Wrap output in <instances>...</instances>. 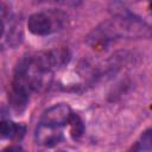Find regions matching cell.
<instances>
[{
  "mask_svg": "<svg viewBox=\"0 0 152 152\" xmlns=\"http://www.w3.org/2000/svg\"><path fill=\"white\" fill-rule=\"evenodd\" d=\"M151 132H152L151 128L146 129V131L141 134L140 140L137 142V145L133 147V150H139V151H141V150H147V151H150V150H151V142H152Z\"/></svg>",
  "mask_w": 152,
  "mask_h": 152,
  "instance_id": "30bf717a",
  "label": "cell"
},
{
  "mask_svg": "<svg viewBox=\"0 0 152 152\" xmlns=\"http://www.w3.org/2000/svg\"><path fill=\"white\" fill-rule=\"evenodd\" d=\"M25 133V127L10 120L0 121V139H20Z\"/></svg>",
  "mask_w": 152,
  "mask_h": 152,
  "instance_id": "8992f818",
  "label": "cell"
},
{
  "mask_svg": "<svg viewBox=\"0 0 152 152\" xmlns=\"http://www.w3.org/2000/svg\"><path fill=\"white\" fill-rule=\"evenodd\" d=\"M23 30H21V26L19 24H14L11 28V31L8 32V36H7V42L10 45L12 46H17L21 43L23 40Z\"/></svg>",
  "mask_w": 152,
  "mask_h": 152,
  "instance_id": "9c48e42d",
  "label": "cell"
},
{
  "mask_svg": "<svg viewBox=\"0 0 152 152\" xmlns=\"http://www.w3.org/2000/svg\"><path fill=\"white\" fill-rule=\"evenodd\" d=\"M71 108L66 103H58L53 104L52 107L48 108L40 118V124L49 126V127H61L69 122L71 116Z\"/></svg>",
  "mask_w": 152,
  "mask_h": 152,
  "instance_id": "7a4b0ae2",
  "label": "cell"
},
{
  "mask_svg": "<svg viewBox=\"0 0 152 152\" xmlns=\"http://www.w3.org/2000/svg\"><path fill=\"white\" fill-rule=\"evenodd\" d=\"M28 94H30V89L26 86L13 81L12 89L8 94V102L11 108L15 113L21 114L26 109L28 103Z\"/></svg>",
  "mask_w": 152,
  "mask_h": 152,
  "instance_id": "3957f363",
  "label": "cell"
},
{
  "mask_svg": "<svg viewBox=\"0 0 152 152\" xmlns=\"http://www.w3.org/2000/svg\"><path fill=\"white\" fill-rule=\"evenodd\" d=\"M27 27L36 36H46L53 31V23L46 13L37 12L28 17Z\"/></svg>",
  "mask_w": 152,
  "mask_h": 152,
  "instance_id": "277c9868",
  "label": "cell"
},
{
  "mask_svg": "<svg viewBox=\"0 0 152 152\" xmlns=\"http://www.w3.org/2000/svg\"><path fill=\"white\" fill-rule=\"evenodd\" d=\"M7 15V7L2 4H0V19L2 20Z\"/></svg>",
  "mask_w": 152,
  "mask_h": 152,
  "instance_id": "8fae6325",
  "label": "cell"
},
{
  "mask_svg": "<svg viewBox=\"0 0 152 152\" xmlns=\"http://www.w3.org/2000/svg\"><path fill=\"white\" fill-rule=\"evenodd\" d=\"M68 124H70V133L74 139H78L80 137H82V134L84 133V124L80 118V115L71 113Z\"/></svg>",
  "mask_w": 152,
  "mask_h": 152,
  "instance_id": "ba28073f",
  "label": "cell"
},
{
  "mask_svg": "<svg viewBox=\"0 0 152 152\" xmlns=\"http://www.w3.org/2000/svg\"><path fill=\"white\" fill-rule=\"evenodd\" d=\"M48 57L50 61L51 69H59L64 65H66L70 61V51L66 48H59V49H53L48 51Z\"/></svg>",
  "mask_w": 152,
  "mask_h": 152,
  "instance_id": "52a82bcc",
  "label": "cell"
},
{
  "mask_svg": "<svg viewBox=\"0 0 152 152\" xmlns=\"http://www.w3.org/2000/svg\"><path fill=\"white\" fill-rule=\"evenodd\" d=\"M150 27L141 21L139 18H135L132 14L119 15L102 23L100 26L93 30L88 36L87 43L95 48H104L110 40L115 38H139L148 37Z\"/></svg>",
  "mask_w": 152,
  "mask_h": 152,
  "instance_id": "6da1fadb",
  "label": "cell"
},
{
  "mask_svg": "<svg viewBox=\"0 0 152 152\" xmlns=\"http://www.w3.org/2000/svg\"><path fill=\"white\" fill-rule=\"evenodd\" d=\"M4 32H5V25H4V21L0 19V38L4 36Z\"/></svg>",
  "mask_w": 152,
  "mask_h": 152,
  "instance_id": "7c38bea8",
  "label": "cell"
},
{
  "mask_svg": "<svg viewBox=\"0 0 152 152\" xmlns=\"http://www.w3.org/2000/svg\"><path fill=\"white\" fill-rule=\"evenodd\" d=\"M36 140L39 145L45 147H53L63 140V135L59 131H57V127H49L40 124L36 132Z\"/></svg>",
  "mask_w": 152,
  "mask_h": 152,
  "instance_id": "5b68a950",
  "label": "cell"
}]
</instances>
